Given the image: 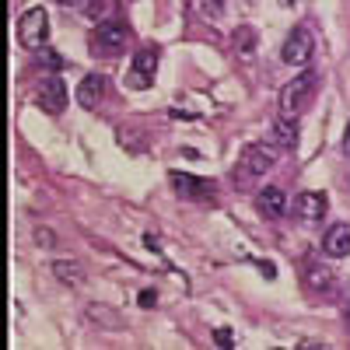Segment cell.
I'll return each mask as SVG.
<instances>
[{
	"label": "cell",
	"instance_id": "obj_8",
	"mask_svg": "<svg viewBox=\"0 0 350 350\" xmlns=\"http://www.w3.org/2000/svg\"><path fill=\"white\" fill-rule=\"evenodd\" d=\"M295 217L305 221V224L323 221V217H326V193H319V189L298 193V200H295Z\"/></svg>",
	"mask_w": 350,
	"mask_h": 350
},
{
	"label": "cell",
	"instance_id": "obj_25",
	"mask_svg": "<svg viewBox=\"0 0 350 350\" xmlns=\"http://www.w3.org/2000/svg\"><path fill=\"white\" fill-rule=\"evenodd\" d=\"M56 4H67V8H74V4H81V0H56Z\"/></svg>",
	"mask_w": 350,
	"mask_h": 350
},
{
	"label": "cell",
	"instance_id": "obj_20",
	"mask_svg": "<svg viewBox=\"0 0 350 350\" xmlns=\"http://www.w3.org/2000/svg\"><path fill=\"white\" fill-rule=\"evenodd\" d=\"M32 239H36L39 249H53V245H56V231H49V228H36V235H32Z\"/></svg>",
	"mask_w": 350,
	"mask_h": 350
},
{
	"label": "cell",
	"instance_id": "obj_5",
	"mask_svg": "<svg viewBox=\"0 0 350 350\" xmlns=\"http://www.w3.org/2000/svg\"><path fill=\"white\" fill-rule=\"evenodd\" d=\"M312 53H315V39H312L308 28H305V25L291 28V36H287L284 46H280V60H284L287 67H305V64L312 60Z\"/></svg>",
	"mask_w": 350,
	"mask_h": 350
},
{
	"label": "cell",
	"instance_id": "obj_7",
	"mask_svg": "<svg viewBox=\"0 0 350 350\" xmlns=\"http://www.w3.org/2000/svg\"><path fill=\"white\" fill-rule=\"evenodd\" d=\"M154 70H158V49L154 46H144V49H137L133 53V67H130V77H126V84L130 88H151L154 84Z\"/></svg>",
	"mask_w": 350,
	"mask_h": 350
},
{
	"label": "cell",
	"instance_id": "obj_1",
	"mask_svg": "<svg viewBox=\"0 0 350 350\" xmlns=\"http://www.w3.org/2000/svg\"><path fill=\"white\" fill-rule=\"evenodd\" d=\"M273 165H277V151L273 148H267V144H249V148L242 151V158H239V165H235V186L242 193L252 189V183L262 179Z\"/></svg>",
	"mask_w": 350,
	"mask_h": 350
},
{
	"label": "cell",
	"instance_id": "obj_24",
	"mask_svg": "<svg viewBox=\"0 0 350 350\" xmlns=\"http://www.w3.org/2000/svg\"><path fill=\"white\" fill-rule=\"evenodd\" d=\"M273 4H280V8H295L298 0H273Z\"/></svg>",
	"mask_w": 350,
	"mask_h": 350
},
{
	"label": "cell",
	"instance_id": "obj_23",
	"mask_svg": "<svg viewBox=\"0 0 350 350\" xmlns=\"http://www.w3.org/2000/svg\"><path fill=\"white\" fill-rule=\"evenodd\" d=\"M343 154L350 158V123H347V130H343Z\"/></svg>",
	"mask_w": 350,
	"mask_h": 350
},
{
	"label": "cell",
	"instance_id": "obj_9",
	"mask_svg": "<svg viewBox=\"0 0 350 350\" xmlns=\"http://www.w3.org/2000/svg\"><path fill=\"white\" fill-rule=\"evenodd\" d=\"M256 207H259V214L267 217V221H277V217H284V211H287V193H284L280 186H262V189L256 193Z\"/></svg>",
	"mask_w": 350,
	"mask_h": 350
},
{
	"label": "cell",
	"instance_id": "obj_15",
	"mask_svg": "<svg viewBox=\"0 0 350 350\" xmlns=\"http://www.w3.org/2000/svg\"><path fill=\"white\" fill-rule=\"evenodd\" d=\"M256 46H259V36L252 25H239L235 32H231V49H235L242 60H252L256 56Z\"/></svg>",
	"mask_w": 350,
	"mask_h": 350
},
{
	"label": "cell",
	"instance_id": "obj_3",
	"mask_svg": "<svg viewBox=\"0 0 350 350\" xmlns=\"http://www.w3.org/2000/svg\"><path fill=\"white\" fill-rule=\"evenodd\" d=\"M315 92V77L312 74H298V77H291L284 88H280V116L284 120H298V116L305 112L308 98Z\"/></svg>",
	"mask_w": 350,
	"mask_h": 350
},
{
	"label": "cell",
	"instance_id": "obj_2",
	"mask_svg": "<svg viewBox=\"0 0 350 350\" xmlns=\"http://www.w3.org/2000/svg\"><path fill=\"white\" fill-rule=\"evenodd\" d=\"M130 46V28L126 21L120 18H102L92 32V53L102 56V60H116V56H123Z\"/></svg>",
	"mask_w": 350,
	"mask_h": 350
},
{
	"label": "cell",
	"instance_id": "obj_21",
	"mask_svg": "<svg viewBox=\"0 0 350 350\" xmlns=\"http://www.w3.org/2000/svg\"><path fill=\"white\" fill-rule=\"evenodd\" d=\"M214 343L217 347H235V336H231V329H214Z\"/></svg>",
	"mask_w": 350,
	"mask_h": 350
},
{
	"label": "cell",
	"instance_id": "obj_11",
	"mask_svg": "<svg viewBox=\"0 0 350 350\" xmlns=\"http://www.w3.org/2000/svg\"><path fill=\"white\" fill-rule=\"evenodd\" d=\"M168 183L179 189V196H186V200H203V196H211V189H214L211 179H193V175H186V172H172Z\"/></svg>",
	"mask_w": 350,
	"mask_h": 350
},
{
	"label": "cell",
	"instance_id": "obj_16",
	"mask_svg": "<svg viewBox=\"0 0 350 350\" xmlns=\"http://www.w3.org/2000/svg\"><path fill=\"white\" fill-rule=\"evenodd\" d=\"M273 140L280 144L284 151H291L298 144V126L295 120H284V116H277V123H273Z\"/></svg>",
	"mask_w": 350,
	"mask_h": 350
},
{
	"label": "cell",
	"instance_id": "obj_22",
	"mask_svg": "<svg viewBox=\"0 0 350 350\" xmlns=\"http://www.w3.org/2000/svg\"><path fill=\"white\" fill-rule=\"evenodd\" d=\"M144 308H154L158 305V295H154V291H140V298H137Z\"/></svg>",
	"mask_w": 350,
	"mask_h": 350
},
{
	"label": "cell",
	"instance_id": "obj_17",
	"mask_svg": "<svg viewBox=\"0 0 350 350\" xmlns=\"http://www.w3.org/2000/svg\"><path fill=\"white\" fill-rule=\"evenodd\" d=\"M105 0H81V14H84V21H102L105 18Z\"/></svg>",
	"mask_w": 350,
	"mask_h": 350
},
{
	"label": "cell",
	"instance_id": "obj_12",
	"mask_svg": "<svg viewBox=\"0 0 350 350\" xmlns=\"http://www.w3.org/2000/svg\"><path fill=\"white\" fill-rule=\"evenodd\" d=\"M105 98V77L102 74H84L81 84H77V102L84 109H98Z\"/></svg>",
	"mask_w": 350,
	"mask_h": 350
},
{
	"label": "cell",
	"instance_id": "obj_10",
	"mask_svg": "<svg viewBox=\"0 0 350 350\" xmlns=\"http://www.w3.org/2000/svg\"><path fill=\"white\" fill-rule=\"evenodd\" d=\"M336 284V273L326 267L323 259H308L305 262V287L315 291V295H326V291Z\"/></svg>",
	"mask_w": 350,
	"mask_h": 350
},
{
	"label": "cell",
	"instance_id": "obj_27",
	"mask_svg": "<svg viewBox=\"0 0 350 350\" xmlns=\"http://www.w3.org/2000/svg\"><path fill=\"white\" fill-rule=\"evenodd\" d=\"M347 186H350V175H347Z\"/></svg>",
	"mask_w": 350,
	"mask_h": 350
},
{
	"label": "cell",
	"instance_id": "obj_4",
	"mask_svg": "<svg viewBox=\"0 0 350 350\" xmlns=\"http://www.w3.org/2000/svg\"><path fill=\"white\" fill-rule=\"evenodd\" d=\"M18 39L25 49H42L46 39H49V14L46 8H28L21 18H18Z\"/></svg>",
	"mask_w": 350,
	"mask_h": 350
},
{
	"label": "cell",
	"instance_id": "obj_18",
	"mask_svg": "<svg viewBox=\"0 0 350 350\" xmlns=\"http://www.w3.org/2000/svg\"><path fill=\"white\" fill-rule=\"evenodd\" d=\"M36 56H39V64L49 67V70H60V67H64V56H60V53H53V49H46V46L36 49Z\"/></svg>",
	"mask_w": 350,
	"mask_h": 350
},
{
	"label": "cell",
	"instance_id": "obj_14",
	"mask_svg": "<svg viewBox=\"0 0 350 350\" xmlns=\"http://www.w3.org/2000/svg\"><path fill=\"white\" fill-rule=\"evenodd\" d=\"M49 273L60 284H67V287H84V267L77 259H56V262H49Z\"/></svg>",
	"mask_w": 350,
	"mask_h": 350
},
{
	"label": "cell",
	"instance_id": "obj_26",
	"mask_svg": "<svg viewBox=\"0 0 350 350\" xmlns=\"http://www.w3.org/2000/svg\"><path fill=\"white\" fill-rule=\"evenodd\" d=\"M347 326H350V312H347Z\"/></svg>",
	"mask_w": 350,
	"mask_h": 350
},
{
	"label": "cell",
	"instance_id": "obj_13",
	"mask_svg": "<svg viewBox=\"0 0 350 350\" xmlns=\"http://www.w3.org/2000/svg\"><path fill=\"white\" fill-rule=\"evenodd\" d=\"M323 252L329 259H343L350 256V224H333L323 235Z\"/></svg>",
	"mask_w": 350,
	"mask_h": 350
},
{
	"label": "cell",
	"instance_id": "obj_6",
	"mask_svg": "<svg viewBox=\"0 0 350 350\" xmlns=\"http://www.w3.org/2000/svg\"><path fill=\"white\" fill-rule=\"evenodd\" d=\"M36 105L49 116H60L67 109V88H64V77H56V70L36 84Z\"/></svg>",
	"mask_w": 350,
	"mask_h": 350
},
{
	"label": "cell",
	"instance_id": "obj_19",
	"mask_svg": "<svg viewBox=\"0 0 350 350\" xmlns=\"http://www.w3.org/2000/svg\"><path fill=\"white\" fill-rule=\"evenodd\" d=\"M203 11H207L211 21H221L224 11H228V4H224V0H203Z\"/></svg>",
	"mask_w": 350,
	"mask_h": 350
}]
</instances>
